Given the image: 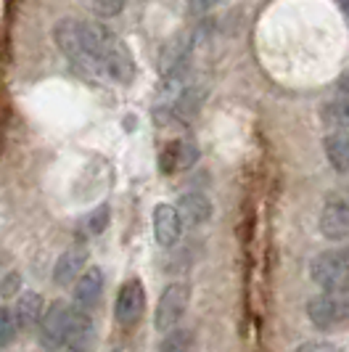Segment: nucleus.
<instances>
[{"mask_svg":"<svg viewBox=\"0 0 349 352\" xmlns=\"http://www.w3.org/2000/svg\"><path fill=\"white\" fill-rule=\"evenodd\" d=\"M310 278L323 292L349 289V252L347 249H326L315 254L310 263Z\"/></svg>","mask_w":349,"mask_h":352,"instance_id":"nucleus-1","label":"nucleus"},{"mask_svg":"<svg viewBox=\"0 0 349 352\" xmlns=\"http://www.w3.org/2000/svg\"><path fill=\"white\" fill-rule=\"evenodd\" d=\"M307 316L320 331L339 329L349 320V289L341 292H320L307 302Z\"/></svg>","mask_w":349,"mask_h":352,"instance_id":"nucleus-2","label":"nucleus"},{"mask_svg":"<svg viewBox=\"0 0 349 352\" xmlns=\"http://www.w3.org/2000/svg\"><path fill=\"white\" fill-rule=\"evenodd\" d=\"M74 318L77 313L71 310L67 302L56 300L48 305V310L40 318V344L48 352H58L67 342L74 329Z\"/></svg>","mask_w":349,"mask_h":352,"instance_id":"nucleus-3","label":"nucleus"},{"mask_svg":"<svg viewBox=\"0 0 349 352\" xmlns=\"http://www.w3.org/2000/svg\"><path fill=\"white\" fill-rule=\"evenodd\" d=\"M185 310H188V286L185 283H170L157 302V313H154L157 331L167 334V331L177 329Z\"/></svg>","mask_w":349,"mask_h":352,"instance_id":"nucleus-4","label":"nucleus"},{"mask_svg":"<svg viewBox=\"0 0 349 352\" xmlns=\"http://www.w3.org/2000/svg\"><path fill=\"white\" fill-rule=\"evenodd\" d=\"M53 40H56L58 51L64 53L69 61H74L80 69L93 72V64H90L85 51V40H82V21L80 19H61V21H56Z\"/></svg>","mask_w":349,"mask_h":352,"instance_id":"nucleus-5","label":"nucleus"},{"mask_svg":"<svg viewBox=\"0 0 349 352\" xmlns=\"http://www.w3.org/2000/svg\"><path fill=\"white\" fill-rule=\"evenodd\" d=\"M320 233L328 241L349 239V194H331L320 212Z\"/></svg>","mask_w":349,"mask_h":352,"instance_id":"nucleus-6","label":"nucleus"},{"mask_svg":"<svg viewBox=\"0 0 349 352\" xmlns=\"http://www.w3.org/2000/svg\"><path fill=\"white\" fill-rule=\"evenodd\" d=\"M146 313V292H143V283L138 278H130L120 286V294H117V305H114V318L117 323L124 329H133L140 318Z\"/></svg>","mask_w":349,"mask_h":352,"instance_id":"nucleus-7","label":"nucleus"},{"mask_svg":"<svg viewBox=\"0 0 349 352\" xmlns=\"http://www.w3.org/2000/svg\"><path fill=\"white\" fill-rule=\"evenodd\" d=\"M177 212L185 228H201L212 220V201L207 194L201 191H188L177 199Z\"/></svg>","mask_w":349,"mask_h":352,"instance_id":"nucleus-8","label":"nucleus"},{"mask_svg":"<svg viewBox=\"0 0 349 352\" xmlns=\"http://www.w3.org/2000/svg\"><path fill=\"white\" fill-rule=\"evenodd\" d=\"M101 294H104V270L101 267H85L82 270V276L74 281V305L87 313V310H93L98 300H101Z\"/></svg>","mask_w":349,"mask_h":352,"instance_id":"nucleus-9","label":"nucleus"},{"mask_svg":"<svg viewBox=\"0 0 349 352\" xmlns=\"http://www.w3.org/2000/svg\"><path fill=\"white\" fill-rule=\"evenodd\" d=\"M183 220L180 212L172 204H157L154 210V236H157L159 247H172L177 244L180 233H183Z\"/></svg>","mask_w":349,"mask_h":352,"instance_id":"nucleus-10","label":"nucleus"},{"mask_svg":"<svg viewBox=\"0 0 349 352\" xmlns=\"http://www.w3.org/2000/svg\"><path fill=\"white\" fill-rule=\"evenodd\" d=\"M85 263H87V252L82 247L67 249V252L56 260V265H53V283H56V286H69V283H74L82 276Z\"/></svg>","mask_w":349,"mask_h":352,"instance_id":"nucleus-11","label":"nucleus"},{"mask_svg":"<svg viewBox=\"0 0 349 352\" xmlns=\"http://www.w3.org/2000/svg\"><path fill=\"white\" fill-rule=\"evenodd\" d=\"M188 51H191V37L188 35H177L172 37L161 53H159V72L167 77V74H172V72L183 69L185 64H188Z\"/></svg>","mask_w":349,"mask_h":352,"instance_id":"nucleus-12","label":"nucleus"},{"mask_svg":"<svg viewBox=\"0 0 349 352\" xmlns=\"http://www.w3.org/2000/svg\"><path fill=\"white\" fill-rule=\"evenodd\" d=\"M199 159V148L191 141H172L161 154V173H177Z\"/></svg>","mask_w":349,"mask_h":352,"instance_id":"nucleus-13","label":"nucleus"},{"mask_svg":"<svg viewBox=\"0 0 349 352\" xmlns=\"http://www.w3.org/2000/svg\"><path fill=\"white\" fill-rule=\"evenodd\" d=\"M104 74L117 80V82H130L135 77V61H133V56H130V51L124 48L122 43H117L114 51L106 56Z\"/></svg>","mask_w":349,"mask_h":352,"instance_id":"nucleus-14","label":"nucleus"},{"mask_svg":"<svg viewBox=\"0 0 349 352\" xmlns=\"http://www.w3.org/2000/svg\"><path fill=\"white\" fill-rule=\"evenodd\" d=\"M43 313H45V310H43V297H40L37 292H24V294H19L16 307H14V318H16L19 329H30V326L40 323Z\"/></svg>","mask_w":349,"mask_h":352,"instance_id":"nucleus-15","label":"nucleus"},{"mask_svg":"<svg viewBox=\"0 0 349 352\" xmlns=\"http://www.w3.org/2000/svg\"><path fill=\"white\" fill-rule=\"evenodd\" d=\"M326 157L333 164V170L349 173V133L336 130L326 138Z\"/></svg>","mask_w":349,"mask_h":352,"instance_id":"nucleus-16","label":"nucleus"},{"mask_svg":"<svg viewBox=\"0 0 349 352\" xmlns=\"http://www.w3.org/2000/svg\"><path fill=\"white\" fill-rule=\"evenodd\" d=\"M323 122L328 127H336V130H347L349 133V96H341V98H333L323 106Z\"/></svg>","mask_w":349,"mask_h":352,"instance_id":"nucleus-17","label":"nucleus"},{"mask_svg":"<svg viewBox=\"0 0 349 352\" xmlns=\"http://www.w3.org/2000/svg\"><path fill=\"white\" fill-rule=\"evenodd\" d=\"M16 331H19V326H16V318H14V310L0 307V350L14 342Z\"/></svg>","mask_w":349,"mask_h":352,"instance_id":"nucleus-18","label":"nucleus"},{"mask_svg":"<svg viewBox=\"0 0 349 352\" xmlns=\"http://www.w3.org/2000/svg\"><path fill=\"white\" fill-rule=\"evenodd\" d=\"M106 226H109V207H95V210L90 212L85 217V230L90 236H98V233H104Z\"/></svg>","mask_w":349,"mask_h":352,"instance_id":"nucleus-19","label":"nucleus"},{"mask_svg":"<svg viewBox=\"0 0 349 352\" xmlns=\"http://www.w3.org/2000/svg\"><path fill=\"white\" fill-rule=\"evenodd\" d=\"M297 352H341L336 344L331 342H323V339H313V342H304V344H299Z\"/></svg>","mask_w":349,"mask_h":352,"instance_id":"nucleus-20","label":"nucleus"},{"mask_svg":"<svg viewBox=\"0 0 349 352\" xmlns=\"http://www.w3.org/2000/svg\"><path fill=\"white\" fill-rule=\"evenodd\" d=\"M217 3H220V0H188V6H191L196 14H207V11H212Z\"/></svg>","mask_w":349,"mask_h":352,"instance_id":"nucleus-21","label":"nucleus"},{"mask_svg":"<svg viewBox=\"0 0 349 352\" xmlns=\"http://www.w3.org/2000/svg\"><path fill=\"white\" fill-rule=\"evenodd\" d=\"M341 11H344V16L349 21V0H341Z\"/></svg>","mask_w":349,"mask_h":352,"instance_id":"nucleus-22","label":"nucleus"},{"mask_svg":"<svg viewBox=\"0 0 349 352\" xmlns=\"http://www.w3.org/2000/svg\"><path fill=\"white\" fill-rule=\"evenodd\" d=\"M183 352H193V350H183Z\"/></svg>","mask_w":349,"mask_h":352,"instance_id":"nucleus-23","label":"nucleus"}]
</instances>
